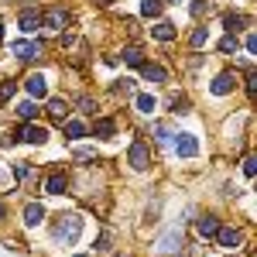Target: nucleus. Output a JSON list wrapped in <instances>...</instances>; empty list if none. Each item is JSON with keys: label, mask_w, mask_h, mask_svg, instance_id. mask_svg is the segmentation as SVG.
Returning <instances> with one entry per match:
<instances>
[{"label": "nucleus", "mask_w": 257, "mask_h": 257, "mask_svg": "<svg viewBox=\"0 0 257 257\" xmlns=\"http://www.w3.org/2000/svg\"><path fill=\"white\" fill-rule=\"evenodd\" d=\"M82 233V219L79 216H62L59 226H55V237L62 240V243H76Z\"/></svg>", "instance_id": "1"}, {"label": "nucleus", "mask_w": 257, "mask_h": 257, "mask_svg": "<svg viewBox=\"0 0 257 257\" xmlns=\"http://www.w3.org/2000/svg\"><path fill=\"white\" fill-rule=\"evenodd\" d=\"M127 161H131V168H138V172H144L148 165H151V148H148V141H134L131 144V151H127Z\"/></svg>", "instance_id": "2"}, {"label": "nucleus", "mask_w": 257, "mask_h": 257, "mask_svg": "<svg viewBox=\"0 0 257 257\" xmlns=\"http://www.w3.org/2000/svg\"><path fill=\"white\" fill-rule=\"evenodd\" d=\"M11 52H14L21 62H35V59H41V52H45V48H41L38 41H14V45H11Z\"/></svg>", "instance_id": "3"}, {"label": "nucleus", "mask_w": 257, "mask_h": 257, "mask_svg": "<svg viewBox=\"0 0 257 257\" xmlns=\"http://www.w3.org/2000/svg\"><path fill=\"white\" fill-rule=\"evenodd\" d=\"M175 155H178V158H196V155H199V141H196V134L182 131V134H178V141H175Z\"/></svg>", "instance_id": "4"}, {"label": "nucleus", "mask_w": 257, "mask_h": 257, "mask_svg": "<svg viewBox=\"0 0 257 257\" xmlns=\"http://www.w3.org/2000/svg\"><path fill=\"white\" fill-rule=\"evenodd\" d=\"M65 24H69L65 7H52V11H45V14H41V28H48V31H62Z\"/></svg>", "instance_id": "5"}, {"label": "nucleus", "mask_w": 257, "mask_h": 257, "mask_svg": "<svg viewBox=\"0 0 257 257\" xmlns=\"http://www.w3.org/2000/svg\"><path fill=\"white\" fill-rule=\"evenodd\" d=\"M233 89H237V72H219L213 79V96H226Z\"/></svg>", "instance_id": "6"}, {"label": "nucleus", "mask_w": 257, "mask_h": 257, "mask_svg": "<svg viewBox=\"0 0 257 257\" xmlns=\"http://www.w3.org/2000/svg\"><path fill=\"white\" fill-rule=\"evenodd\" d=\"M158 250L161 254H178V250H182V233H178V230H168V233L158 240Z\"/></svg>", "instance_id": "7"}, {"label": "nucleus", "mask_w": 257, "mask_h": 257, "mask_svg": "<svg viewBox=\"0 0 257 257\" xmlns=\"http://www.w3.org/2000/svg\"><path fill=\"white\" fill-rule=\"evenodd\" d=\"M18 24H21V31H38V24H41L38 7H24L21 18H18Z\"/></svg>", "instance_id": "8"}, {"label": "nucleus", "mask_w": 257, "mask_h": 257, "mask_svg": "<svg viewBox=\"0 0 257 257\" xmlns=\"http://www.w3.org/2000/svg\"><path fill=\"white\" fill-rule=\"evenodd\" d=\"M65 189H69V178H65V172L48 175V182H45V192H48V196H62Z\"/></svg>", "instance_id": "9"}, {"label": "nucleus", "mask_w": 257, "mask_h": 257, "mask_svg": "<svg viewBox=\"0 0 257 257\" xmlns=\"http://www.w3.org/2000/svg\"><path fill=\"white\" fill-rule=\"evenodd\" d=\"M24 141H28V144H45V141H48V131H45L41 123H28V127H24Z\"/></svg>", "instance_id": "10"}, {"label": "nucleus", "mask_w": 257, "mask_h": 257, "mask_svg": "<svg viewBox=\"0 0 257 257\" xmlns=\"http://www.w3.org/2000/svg\"><path fill=\"white\" fill-rule=\"evenodd\" d=\"M113 134H117V123H113V120L110 117H103V120H96V123H93V138H113Z\"/></svg>", "instance_id": "11"}, {"label": "nucleus", "mask_w": 257, "mask_h": 257, "mask_svg": "<svg viewBox=\"0 0 257 257\" xmlns=\"http://www.w3.org/2000/svg\"><path fill=\"white\" fill-rule=\"evenodd\" d=\"M28 93H31V96H45V93H48V82H45V76H38V72H35V76H28Z\"/></svg>", "instance_id": "12"}, {"label": "nucleus", "mask_w": 257, "mask_h": 257, "mask_svg": "<svg viewBox=\"0 0 257 257\" xmlns=\"http://www.w3.org/2000/svg\"><path fill=\"white\" fill-rule=\"evenodd\" d=\"M196 230L202 233V237H216V233H219V219L216 216H202L196 223Z\"/></svg>", "instance_id": "13"}, {"label": "nucleus", "mask_w": 257, "mask_h": 257, "mask_svg": "<svg viewBox=\"0 0 257 257\" xmlns=\"http://www.w3.org/2000/svg\"><path fill=\"white\" fill-rule=\"evenodd\" d=\"M151 35H155L158 41H175V24H172V21H158Z\"/></svg>", "instance_id": "14"}, {"label": "nucleus", "mask_w": 257, "mask_h": 257, "mask_svg": "<svg viewBox=\"0 0 257 257\" xmlns=\"http://www.w3.org/2000/svg\"><path fill=\"white\" fill-rule=\"evenodd\" d=\"M41 219H45V209H41L38 202H28V206H24V223H28V226H38Z\"/></svg>", "instance_id": "15"}, {"label": "nucleus", "mask_w": 257, "mask_h": 257, "mask_svg": "<svg viewBox=\"0 0 257 257\" xmlns=\"http://www.w3.org/2000/svg\"><path fill=\"white\" fill-rule=\"evenodd\" d=\"M141 76H144V79H151V82H165V79H168V72H165L161 65H148V62L141 65Z\"/></svg>", "instance_id": "16"}, {"label": "nucleus", "mask_w": 257, "mask_h": 257, "mask_svg": "<svg viewBox=\"0 0 257 257\" xmlns=\"http://www.w3.org/2000/svg\"><path fill=\"white\" fill-rule=\"evenodd\" d=\"M48 113L65 123V117H69V103H65V99H48Z\"/></svg>", "instance_id": "17"}, {"label": "nucleus", "mask_w": 257, "mask_h": 257, "mask_svg": "<svg viewBox=\"0 0 257 257\" xmlns=\"http://www.w3.org/2000/svg\"><path fill=\"white\" fill-rule=\"evenodd\" d=\"M219 243H223V247H240V233L237 230H230V226H219Z\"/></svg>", "instance_id": "18"}, {"label": "nucleus", "mask_w": 257, "mask_h": 257, "mask_svg": "<svg viewBox=\"0 0 257 257\" xmlns=\"http://www.w3.org/2000/svg\"><path fill=\"white\" fill-rule=\"evenodd\" d=\"M65 134H69L72 141L86 138V123H82V120H65Z\"/></svg>", "instance_id": "19"}, {"label": "nucleus", "mask_w": 257, "mask_h": 257, "mask_svg": "<svg viewBox=\"0 0 257 257\" xmlns=\"http://www.w3.org/2000/svg\"><path fill=\"white\" fill-rule=\"evenodd\" d=\"M120 55H123V62H127V65H144V55H141V48H123V52H120Z\"/></svg>", "instance_id": "20"}, {"label": "nucleus", "mask_w": 257, "mask_h": 257, "mask_svg": "<svg viewBox=\"0 0 257 257\" xmlns=\"http://www.w3.org/2000/svg\"><path fill=\"white\" fill-rule=\"evenodd\" d=\"M141 14H144V18H158L161 4H158V0H141Z\"/></svg>", "instance_id": "21"}, {"label": "nucleus", "mask_w": 257, "mask_h": 257, "mask_svg": "<svg viewBox=\"0 0 257 257\" xmlns=\"http://www.w3.org/2000/svg\"><path fill=\"white\" fill-rule=\"evenodd\" d=\"M223 24H226V31H240V28L247 24V18H243V14H226Z\"/></svg>", "instance_id": "22"}, {"label": "nucleus", "mask_w": 257, "mask_h": 257, "mask_svg": "<svg viewBox=\"0 0 257 257\" xmlns=\"http://www.w3.org/2000/svg\"><path fill=\"white\" fill-rule=\"evenodd\" d=\"M18 117L21 120H35V117H38V106H35L31 99H28V103H21V106H18Z\"/></svg>", "instance_id": "23"}, {"label": "nucleus", "mask_w": 257, "mask_h": 257, "mask_svg": "<svg viewBox=\"0 0 257 257\" xmlns=\"http://www.w3.org/2000/svg\"><path fill=\"white\" fill-rule=\"evenodd\" d=\"M138 110H141V113H151V110H155V96L141 93V96H138Z\"/></svg>", "instance_id": "24"}, {"label": "nucleus", "mask_w": 257, "mask_h": 257, "mask_svg": "<svg viewBox=\"0 0 257 257\" xmlns=\"http://www.w3.org/2000/svg\"><path fill=\"white\" fill-rule=\"evenodd\" d=\"M206 41H209V31H206V28H196V31H192V48H202Z\"/></svg>", "instance_id": "25"}, {"label": "nucleus", "mask_w": 257, "mask_h": 257, "mask_svg": "<svg viewBox=\"0 0 257 257\" xmlns=\"http://www.w3.org/2000/svg\"><path fill=\"white\" fill-rule=\"evenodd\" d=\"M219 52H223V55H233V52H237V38H233V35H226V38L219 41Z\"/></svg>", "instance_id": "26"}, {"label": "nucleus", "mask_w": 257, "mask_h": 257, "mask_svg": "<svg viewBox=\"0 0 257 257\" xmlns=\"http://www.w3.org/2000/svg\"><path fill=\"white\" fill-rule=\"evenodd\" d=\"M14 93H18V86H14L11 79H7V82H0V103H7V99L14 96Z\"/></svg>", "instance_id": "27"}, {"label": "nucleus", "mask_w": 257, "mask_h": 257, "mask_svg": "<svg viewBox=\"0 0 257 257\" xmlns=\"http://www.w3.org/2000/svg\"><path fill=\"white\" fill-rule=\"evenodd\" d=\"M243 175H257V155L243 158Z\"/></svg>", "instance_id": "28"}, {"label": "nucleus", "mask_w": 257, "mask_h": 257, "mask_svg": "<svg viewBox=\"0 0 257 257\" xmlns=\"http://www.w3.org/2000/svg\"><path fill=\"white\" fill-rule=\"evenodd\" d=\"M79 110H82V113H93V110H96V99L82 96V99H79Z\"/></svg>", "instance_id": "29"}, {"label": "nucleus", "mask_w": 257, "mask_h": 257, "mask_svg": "<svg viewBox=\"0 0 257 257\" xmlns=\"http://www.w3.org/2000/svg\"><path fill=\"white\" fill-rule=\"evenodd\" d=\"M76 158H79V161H93V158H96V151H93V148H79Z\"/></svg>", "instance_id": "30"}, {"label": "nucleus", "mask_w": 257, "mask_h": 257, "mask_svg": "<svg viewBox=\"0 0 257 257\" xmlns=\"http://www.w3.org/2000/svg\"><path fill=\"white\" fill-rule=\"evenodd\" d=\"M206 11H209V4H206V0H196V4H192V18L206 14Z\"/></svg>", "instance_id": "31"}, {"label": "nucleus", "mask_w": 257, "mask_h": 257, "mask_svg": "<svg viewBox=\"0 0 257 257\" xmlns=\"http://www.w3.org/2000/svg\"><path fill=\"white\" fill-rule=\"evenodd\" d=\"M155 138H158L161 144H168V138H172V134H168V127H161V123H158V127H155Z\"/></svg>", "instance_id": "32"}, {"label": "nucleus", "mask_w": 257, "mask_h": 257, "mask_svg": "<svg viewBox=\"0 0 257 257\" xmlns=\"http://www.w3.org/2000/svg\"><path fill=\"white\" fill-rule=\"evenodd\" d=\"M28 172H31L28 161H18V165H14V175H18V178H28Z\"/></svg>", "instance_id": "33"}, {"label": "nucleus", "mask_w": 257, "mask_h": 257, "mask_svg": "<svg viewBox=\"0 0 257 257\" xmlns=\"http://www.w3.org/2000/svg\"><path fill=\"white\" fill-rule=\"evenodd\" d=\"M247 93L257 96V72H250V79H247Z\"/></svg>", "instance_id": "34"}, {"label": "nucleus", "mask_w": 257, "mask_h": 257, "mask_svg": "<svg viewBox=\"0 0 257 257\" xmlns=\"http://www.w3.org/2000/svg\"><path fill=\"white\" fill-rule=\"evenodd\" d=\"M117 93H120V96H123V93H131V79H120L117 82Z\"/></svg>", "instance_id": "35"}, {"label": "nucleus", "mask_w": 257, "mask_h": 257, "mask_svg": "<svg viewBox=\"0 0 257 257\" xmlns=\"http://www.w3.org/2000/svg\"><path fill=\"white\" fill-rule=\"evenodd\" d=\"M247 48H250V52L257 55V35H247Z\"/></svg>", "instance_id": "36"}, {"label": "nucleus", "mask_w": 257, "mask_h": 257, "mask_svg": "<svg viewBox=\"0 0 257 257\" xmlns=\"http://www.w3.org/2000/svg\"><path fill=\"white\" fill-rule=\"evenodd\" d=\"M96 4H99V7H110V4H113V0H96Z\"/></svg>", "instance_id": "37"}, {"label": "nucleus", "mask_w": 257, "mask_h": 257, "mask_svg": "<svg viewBox=\"0 0 257 257\" xmlns=\"http://www.w3.org/2000/svg\"><path fill=\"white\" fill-rule=\"evenodd\" d=\"M4 216H7V209H4V202H0V219H4Z\"/></svg>", "instance_id": "38"}, {"label": "nucleus", "mask_w": 257, "mask_h": 257, "mask_svg": "<svg viewBox=\"0 0 257 257\" xmlns=\"http://www.w3.org/2000/svg\"><path fill=\"white\" fill-rule=\"evenodd\" d=\"M0 38H4V28H0Z\"/></svg>", "instance_id": "39"}, {"label": "nucleus", "mask_w": 257, "mask_h": 257, "mask_svg": "<svg viewBox=\"0 0 257 257\" xmlns=\"http://www.w3.org/2000/svg\"><path fill=\"white\" fill-rule=\"evenodd\" d=\"M168 4H178V0H168Z\"/></svg>", "instance_id": "40"}, {"label": "nucleus", "mask_w": 257, "mask_h": 257, "mask_svg": "<svg viewBox=\"0 0 257 257\" xmlns=\"http://www.w3.org/2000/svg\"><path fill=\"white\" fill-rule=\"evenodd\" d=\"M79 257H86V254H79Z\"/></svg>", "instance_id": "41"}]
</instances>
